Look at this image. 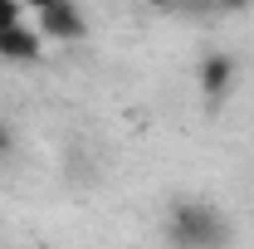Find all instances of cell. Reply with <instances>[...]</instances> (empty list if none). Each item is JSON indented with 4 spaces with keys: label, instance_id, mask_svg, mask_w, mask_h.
I'll list each match as a JSON object with an SVG mask.
<instances>
[{
    "label": "cell",
    "instance_id": "6da1fadb",
    "mask_svg": "<svg viewBox=\"0 0 254 249\" xmlns=\"http://www.w3.org/2000/svg\"><path fill=\"white\" fill-rule=\"evenodd\" d=\"M166 240L176 249H225L230 245V220L205 200H181L166 215Z\"/></svg>",
    "mask_w": 254,
    "mask_h": 249
},
{
    "label": "cell",
    "instance_id": "7a4b0ae2",
    "mask_svg": "<svg viewBox=\"0 0 254 249\" xmlns=\"http://www.w3.org/2000/svg\"><path fill=\"white\" fill-rule=\"evenodd\" d=\"M0 59L34 63L39 59V30L20 20V0H0Z\"/></svg>",
    "mask_w": 254,
    "mask_h": 249
},
{
    "label": "cell",
    "instance_id": "3957f363",
    "mask_svg": "<svg viewBox=\"0 0 254 249\" xmlns=\"http://www.w3.org/2000/svg\"><path fill=\"white\" fill-rule=\"evenodd\" d=\"M88 25H83V15H78V5L73 0H54L49 10H39V39H64V44H73V39H83Z\"/></svg>",
    "mask_w": 254,
    "mask_h": 249
},
{
    "label": "cell",
    "instance_id": "277c9868",
    "mask_svg": "<svg viewBox=\"0 0 254 249\" xmlns=\"http://www.w3.org/2000/svg\"><path fill=\"white\" fill-rule=\"evenodd\" d=\"M230 73H235V63L225 59V54H210L205 68H200V88H205V98H220L225 83H230Z\"/></svg>",
    "mask_w": 254,
    "mask_h": 249
},
{
    "label": "cell",
    "instance_id": "5b68a950",
    "mask_svg": "<svg viewBox=\"0 0 254 249\" xmlns=\"http://www.w3.org/2000/svg\"><path fill=\"white\" fill-rule=\"evenodd\" d=\"M0 152H10V127L0 123Z\"/></svg>",
    "mask_w": 254,
    "mask_h": 249
},
{
    "label": "cell",
    "instance_id": "8992f818",
    "mask_svg": "<svg viewBox=\"0 0 254 249\" xmlns=\"http://www.w3.org/2000/svg\"><path fill=\"white\" fill-rule=\"evenodd\" d=\"M20 5H34V10H49L54 0H20Z\"/></svg>",
    "mask_w": 254,
    "mask_h": 249
},
{
    "label": "cell",
    "instance_id": "52a82bcc",
    "mask_svg": "<svg viewBox=\"0 0 254 249\" xmlns=\"http://www.w3.org/2000/svg\"><path fill=\"white\" fill-rule=\"evenodd\" d=\"M147 5H157V10H171V5H181V0H147Z\"/></svg>",
    "mask_w": 254,
    "mask_h": 249
}]
</instances>
